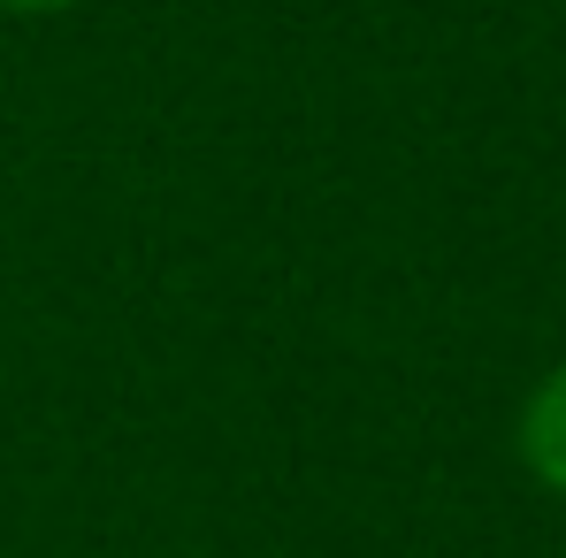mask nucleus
Listing matches in <instances>:
<instances>
[{
  "label": "nucleus",
  "mask_w": 566,
  "mask_h": 558,
  "mask_svg": "<svg viewBox=\"0 0 566 558\" xmlns=\"http://www.w3.org/2000/svg\"><path fill=\"white\" fill-rule=\"evenodd\" d=\"M0 8H15V15H54V8H77V0H0Z\"/></svg>",
  "instance_id": "nucleus-2"
},
{
  "label": "nucleus",
  "mask_w": 566,
  "mask_h": 558,
  "mask_svg": "<svg viewBox=\"0 0 566 558\" xmlns=\"http://www.w3.org/2000/svg\"><path fill=\"white\" fill-rule=\"evenodd\" d=\"M513 444H521V466H528L552 497H566V368H552L536 390H528Z\"/></svg>",
  "instance_id": "nucleus-1"
}]
</instances>
